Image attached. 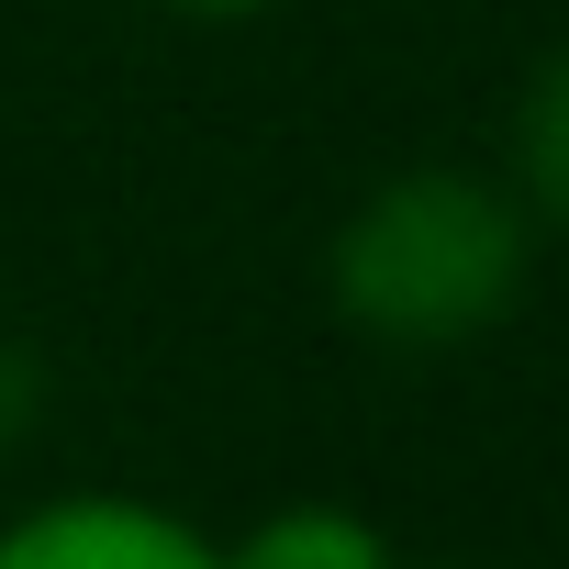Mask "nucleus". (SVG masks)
I'll return each instance as SVG.
<instances>
[{"mask_svg": "<svg viewBox=\"0 0 569 569\" xmlns=\"http://www.w3.org/2000/svg\"><path fill=\"white\" fill-rule=\"evenodd\" d=\"M502 190L525 201L536 246H569V34L525 68V90L502 112Z\"/></svg>", "mask_w": 569, "mask_h": 569, "instance_id": "nucleus-4", "label": "nucleus"}, {"mask_svg": "<svg viewBox=\"0 0 569 569\" xmlns=\"http://www.w3.org/2000/svg\"><path fill=\"white\" fill-rule=\"evenodd\" d=\"M536 223L502 168L402 157L325 234V302L369 358H469L536 302Z\"/></svg>", "mask_w": 569, "mask_h": 569, "instance_id": "nucleus-1", "label": "nucleus"}, {"mask_svg": "<svg viewBox=\"0 0 569 569\" xmlns=\"http://www.w3.org/2000/svg\"><path fill=\"white\" fill-rule=\"evenodd\" d=\"M157 23H201V34H234V23H268V12H291V0H146Z\"/></svg>", "mask_w": 569, "mask_h": 569, "instance_id": "nucleus-5", "label": "nucleus"}, {"mask_svg": "<svg viewBox=\"0 0 569 569\" xmlns=\"http://www.w3.org/2000/svg\"><path fill=\"white\" fill-rule=\"evenodd\" d=\"M0 569H223V536L190 502L79 480V491H34L23 513H0Z\"/></svg>", "mask_w": 569, "mask_h": 569, "instance_id": "nucleus-2", "label": "nucleus"}, {"mask_svg": "<svg viewBox=\"0 0 569 569\" xmlns=\"http://www.w3.org/2000/svg\"><path fill=\"white\" fill-rule=\"evenodd\" d=\"M223 569H413V558L391 547V525H380L369 502H325V491H302V502L246 513V525L223 536Z\"/></svg>", "mask_w": 569, "mask_h": 569, "instance_id": "nucleus-3", "label": "nucleus"}]
</instances>
